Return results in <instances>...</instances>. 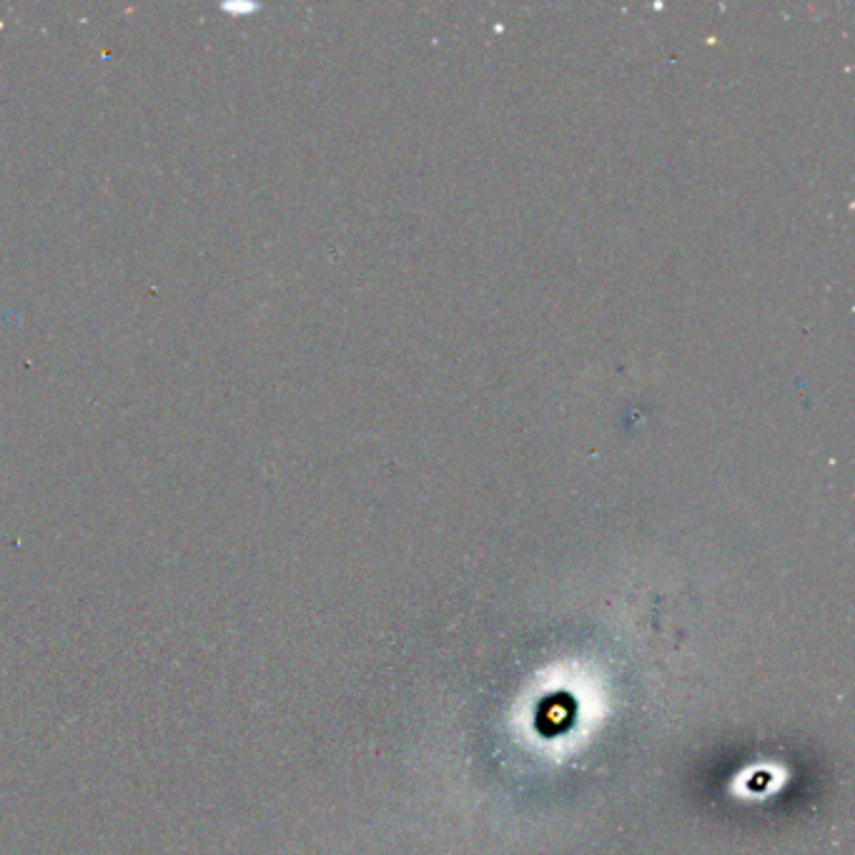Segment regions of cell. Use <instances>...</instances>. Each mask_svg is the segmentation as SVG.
<instances>
[]
</instances>
